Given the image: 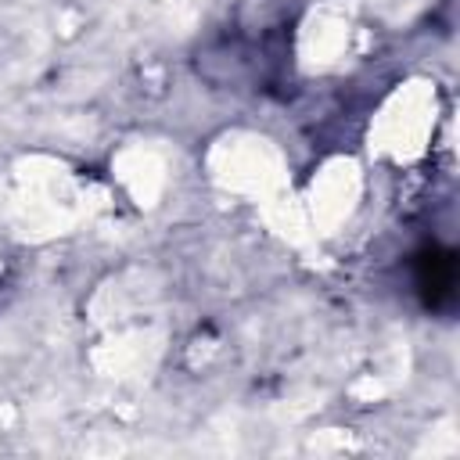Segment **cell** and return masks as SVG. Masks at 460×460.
I'll return each mask as SVG.
<instances>
[{
	"instance_id": "6da1fadb",
	"label": "cell",
	"mask_w": 460,
	"mask_h": 460,
	"mask_svg": "<svg viewBox=\"0 0 460 460\" xmlns=\"http://www.w3.org/2000/svg\"><path fill=\"white\" fill-rule=\"evenodd\" d=\"M298 0H241L234 22L198 54V72L219 86L280 90L291 79Z\"/></svg>"
},
{
	"instance_id": "7a4b0ae2",
	"label": "cell",
	"mask_w": 460,
	"mask_h": 460,
	"mask_svg": "<svg viewBox=\"0 0 460 460\" xmlns=\"http://www.w3.org/2000/svg\"><path fill=\"white\" fill-rule=\"evenodd\" d=\"M410 280L420 305L435 316H449L460 302V259L449 244L428 241L410 255Z\"/></svg>"
}]
</instances>
